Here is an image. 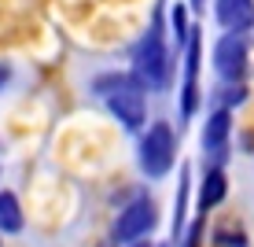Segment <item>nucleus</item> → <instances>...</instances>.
Segmentation results:
<instances>
[{
  "label": "nucleus",
  "instance_id": "obj_1",
  "mask_svg": "<svg viewBox=\"0 0 254 247\" xmlns=\"http://www.w3.org/2000/svg\"><path fill=\"white\" fill-rule=\"evenodd\" d=\"M96 92L107 100L111 114H115L126 129H140L144 126V89H140L136 78H126V74L100 78V82H96Z\"/></svg>",
  "mask_w": 254,
  "mask_h": 247
},
{
  "label": "nucleus",
  "instance_id": "obj_2",
  "mask_svg": "<svg viewBox=\"0 0 254 247\" xmlns=\"http://www.w3.org/2000/svg\"><path fill=\"white\" fill-rule=\"evenodd\" d=\"M133 67H136V82L140 85H147V89H166V82H170V56H166L159 22H155L151 30H147V37L136 45Z\"/></svg>",
  "mask_w": 254,
  "mask_h": 247
},
{
  "label": "nucleus",
  "instance_id": "obj_3",
  "mask_svg": "<svg viewBox=\"0 0 254 247\" xmlns=\"http://www.w3.org/2000/svg\"><path fill=\"white\" fill-rule=\"evenodd\" d=\"M173 152H177V144H173V129L159 122V126L147 129L144 144H140V166H144L147 177H166L173 166Z\"/></svg>",
  "mask_w": 254,
  "mask_h": 247
},
{
  "label": "nucleus",
  "instance_id": "obj_4",
  "mask_svg": "<svg viewBox=\"0 0 254 247\" xmlns=\"http://www.w3.org/2000/svg\"><path fill=\"white\" fill-rule=\"evenodd\" d=\"M151 229H155V203L151 199H136V203H129V207L118 214L115 240L118 244H133V240H140V236H147Z\"/></svg>",
  "mask_w": 254,
  "mask_h": 247
},
{
  "label": "nucleus",
  "instance_id": "obj_5",
  "mask_svg": "<svg viewBox=\"0 0 254 247\" xmlns=\"http://www.w3.org/2000/svg\"><path fill=\"white\" fill-rule=\"evenodd\" d=\"M214 67H217V74L229 78V82H240V78L247 74V45H243L240 33H229V37L217 41Z\"/></svg>",
  "mask_w": 254,
  "mask_h": 247
},
{
  "label": "nucleus",
  "instance_id": "obj_6",
  "mask_svg": "<svg viewBox=\"0 0 254 247\" xmlns=\"http://www.w3.org/2000/svg\"><path fill=\"white\" fill-rule=\"evenodd\" d=\"M199 33H188V59H185V89H181V111L185 118L199 103Z\"/></svg>",
  "mask_w": 254,
  "mask_h": 247
},
{
  "label": "nucleus",
  "instance_id": "obj_7",
  "mask_svg": "<svg viewBox=\"0 0 254 247\" xmlns=\"http://www.w3.org/2000/svg\"><path fill=\"white\" fill-rule=\"evenodd\" d=\"M217 19L229 33H243L254 26V0H217Z\"/></svg>",
  "mask_w": 254,
  "mask_h": 247
},
{
  "label": "nucleus",
  "instance_id": "obj_8",
  "mask_svg": "<svg viewBox=\"0 0 254 247\" xmlns=\"http://www.w3.org/2000/svg\"><path fill=\"white\" fill-rule=\"evenodd\" d=\"M229 126H232L229 111H217L214 118L206 122V133H203V148H206V152H221V148H225V140H229Z\"/></svg>",
  "mask_w": 254,
  "mask_h": 247
},
{
  "label": "nucleus",
  "instance_id": "obj_9",
  "mask_svg": "<svg viewBox=\"0 0 254 247\" xmlns=\"http://www.w3.org/2000/svg\"><path fill=\"white\" fill-rule=\"evenodd\" d=\"M225 192H229V181H225L221 170H210L206 181H203V192H199V203H203V210L217 207V203L225 199Z\"/></svg>",
  "mask_w": 254,
  "mask_h": 247
},
{
  "label": "nucleus",
  "instance_id": "obj_10",
  "mask_svg": "<svg viewBox=\"0 0 254 247\" xmlns=\"http://www.w3.org/2000/svg\"><path fill=\"white\" fill-rule=\"evenodd\" d=\"M22 229V207L11 192H0V233H19Z\"/></svg>",
  "mask_w": 254,
  "mask_h": 247
},
{
  "label": "nucleus",
  "instance_id": "obj_11",
  "mask_svg": "<svg viewBox=\"0 0 254 247\" xmlns=\"http://www.w3.org/2000/svg\"><path fill=\"white\" fill-rule=\"evenodd\" d=\"M173 30H177V41H188V30H185V7H173Z\"/></svg>",
  "mask_w": 254,
  "mask_h": 247
},
{
  "label": "nucleus",
  "instance_id": "obj_12",
  "mask_svg": "<svg viewBox=\"0 0 254 247\" xmlns=\"http://www.w3.org/2000/svg\"><path fill=\"white\" fill-rule=\"evenodd\" d=\"M199 236H203V222H195V225H191V233H188L185 247H199Z\"/></svg>",
  "mask_w": 254,
  "mask_h": 247
},
{
  "label": "nucleus",
  "instance_id": "obj_13",
  "mask_svg": "<svg viewBox=\"0 0 254 247\" xmlns=\"http://www.w3.org/2000/svg\"><path fill=\"white\" fill-rule=\"evenodd\" d=\"M7 78H11V70H7L4 63H0V85H4V82H7Z\"/></svg>",
  "mask_w": 254,
  "mask_h": 247
},
{
  "label": "nucleus",
  "instance_id": "obj_14",
  "mask_svg": "<svg viewBox=\"0 0 254 247\" xmlns=\"http://www.w3.org/2000/svg\"><path fill=\"white\" fill-rule=\"evenodd\" d=\"M191 4H195V7H203V0H191Z\"/></svg>",
  "mask_w": 254,
  "mask_h": 247
},
{
  "label": "nucleus",
  "instance_id": "obj_15",
  "mask_svg": "<svg viewBox=\"0 0 254 247\" xmlns=\"http://www.w3.org/2000/svg\"><path fill=\"white\" fill-rule=\"evenodd\" d=\"M136 247H147V244H136Z\"/></svg>",
  "mask_w": 254,
  "mask_h": 247
}]
</instances>
